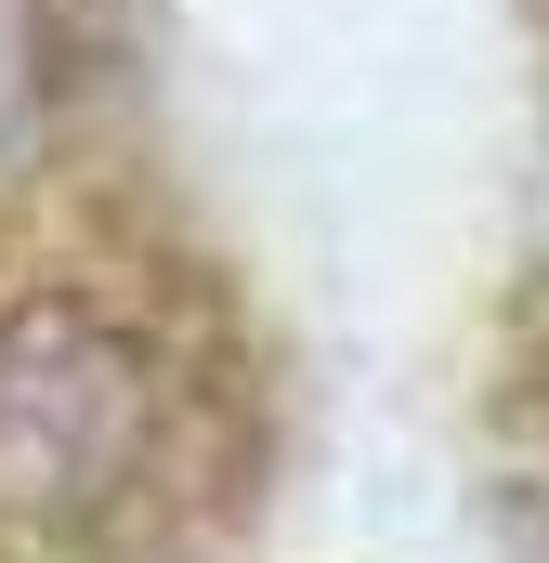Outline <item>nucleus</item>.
<instances>
[{
  "label": "nucleus",
  "mask_w": 549,
  "mask_h": 563,
  "mask_svg": "<svg viewBox=\"0 0 549 563\" xmlns=\"http://www.w3.org/2000/svg\"><path fill=\"white\" fill-rule=\"evenodd\" d=\"M40 106V0H0V144Z\"/></svg>",
  "instance_id": "1"
}]
</instances>
